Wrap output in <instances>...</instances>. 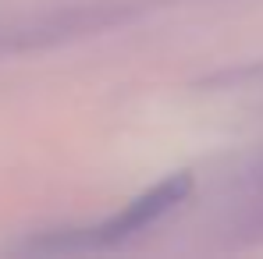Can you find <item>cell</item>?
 Instances as JSON below:
<instances>
[{
    "mask_svg": "<svg viewBox=\"0 0 263 259\" xmlns=\"http://www.w3.org/2000/svg\"><path fill=\"white\" fill-rule=\"evenodd\" d=\"M189 188H192V177H189V174H171V177H164V181L153 185L149 192L135 195L118 216H110L107 224H100V227L89 234V242L110 245V242H121V238H128L135 231H146L153 220H160L167 210H175L178 203L189 195Z\"/></svg>",
    "mask_w": 263,
    "mask_h": 259,
    "instance_id": "cell-1",
    "label": "cell"
}]
</instances>
